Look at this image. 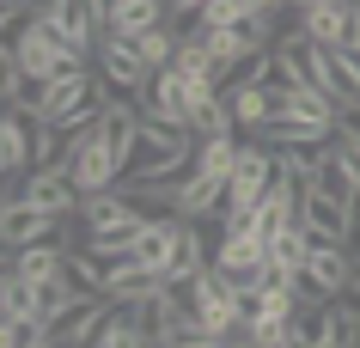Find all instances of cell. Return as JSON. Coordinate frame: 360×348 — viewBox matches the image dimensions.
Listing matches in <instances>:
<instances>
[{
    "label": "cell",
    "instance_id": "4fadbf2b",
    "mask_svg": "<svg viewBox=\"0 0 360 348\" xmlns=\"http://www.w3.org/2000/svg\"><path fill=\"white\" fill-rule=\"evenodd\" d=\"M214 208H226V177H208V172H190L171 195V214H190V220H208Z\"/></svg>",
    "mask_w": 360,
    "mask_h": 348
},
{
    "label": "cell",
    "instance_id": "7a4b0ae2",
    "mask_svg": "<svg viewBox=\"0 0 360 348\" xmlns=\"http://www.w3.org/2000/svg\"><path fill=\"white\" fill-rule=\"evenodd\" d=\"M275 183H281V153H275L269 141L238 147V165H232V183H226V220L232 214H250Z\"/></svg>",
    "mask_w": 360,
    "mask_h": 348
},
{
    "label": "cell",
    "instance_id": "ba28073f",
    "mask_svg": "<svg viewBox=\"0 0 360 348\" xmlns=\"http://www.w3.org/2000/svg\"><path fill=\"white\" fill-rule=\"evenodd\" d=\"M37 116L31 110H13L6 104V116H0V172H6V183H19V177L37 172Z\"/></svg>",
    "mask_w": 360,
    "mask_h": 348
},
{
    "label": "cell",
    "instance_id": "e0dca14e",
    "mask_svg": "<svg viewBox=\"0 0 360 348\" xmlns=\"http://www.w3.org/2000/svg\"><path fill=\"white\" fill-rule=\"evenodd\" d=\"M43 311H49V288L19 275V269H6V281H0V318H43Z\"/></svg>",
    "mask_w": 360,
    "mask_h": 348
},
{
    "label": "cell",
    "instance_id": "4316f807",
    "mask_svg": "<svg viewBox=\"0 0 360 348\" xmlns=\"http://www.w3.org/2000/svg\"><path fill=\"white\" fill-rule=\"evenodd\" d=\"M171 6H177V13H190V19H195V13H202L208 0H171Z\"/></svg>",
    "mask_w": 360,
    "mask_h": 348
},
{
    "label": "cell",
    "instance_id": "30bf717a",
    "mask_svg": "<svg viewBox=\"0 0 360 348\" xmlns=\"http://www.w3.org/2000/svg\"><path fill=\"white\" fill-rule=\"evenodd\" d=\"M0 232H6V251H13V245H31V238H56L61 232V208H43V202H31V195H6Z\"/></svg>",
    "mask_w": 360,
    "mask_h": 348
},
{
    "label": "cell",
    "instance_id": "9a60e30c",
    "mask_svg": "<svg viewBox=\"0 0 360 348\" xmlns=\"http://www.w3.org/2000/svg\"><path fill=\"white\" fill-rule=\"evenodd\" d=\"M305 226L318 232V238H336V245H348V232H354V202H336V195L311 190V195H305Z\"/></svg>",
    "mask_w": 360,
    "mask_h": 348
},
{
    "label": "cell",
    "instance_id": "9c48e42d",
    "mask_svg": "<svg viewBox=\"0 0 360 348\" xmlns=\"http://www.w3.org/2000/svg\"><path fill=\"white\" fill-rule=\"evenodd\" d=\"M98 311H104V293H49V311H43L49 348L56 342H86L92 324H98Z\"/></svg>",
    "mask_w": 360,
    "mask_h": 348
},
{
    "label": "cell",
    "instance_id": "2e32d148",
    "mask_svg": "<svg viewBox=\"0 0 360 348\" xmlns=\"http://www.w3.org/2000/svg\"><path fill=\"white\" fill-rule=\"evenodd\" d=\"M226 104H232V122H238V129H250V135H257L269 116H275L269 86H263V79H250V74H238V79L226 86Z\"/></svg>",
    "mask_w": 360,
    "mask_h": 348
},
{
    "label": "cell",
    "instance_id": "cb8c5ba5",
    "mask_svg": "<svg viewBox=\"0 0 360 348\" xmlns=\"http://www.w3.org/2000/svg\"><path fill=\"white\" fill-rule=\"evenodd\" d=\"M336 61H342V74H348V86H354V104H360V43H342Z\"/></svg>",
    "mask_w": 360,
    "mask_h": 348
},
{
    "label": "cell",
    "instance_id": "484cf974",
    "mask_svg": "<svg viewBox=\"0 0 360 348\" xmlns=\"http://www.w3.org/2000/svg\"><path fill=\"white\" fill-rule=\"evenodd\" d=\"M250 13H281V0H245Z\"/></svg>",
    "mask_w": 360,
    "mask_h": 348
},
{
    "label": "cell",
    "instance_id": "277c9868",
    "mask_svg": "<svg viewBox=\"0 0 360 348\" xmlns=\"http://www.w3.org/2000/svg\"><path fill=\"white\" fill-rule=\"evenodd\" d=\"M300 31L323 49L360 43V0H300Z\"/></svg>",
    "mask_w": 360,
    "mask_h": 348
},
{
    "label": "cell",
    "instance_id": "5bb4252c",
    "mask_svg": "<svg viewBox=\"0 0 360 348\" xmlns=\"http://www.w3.org/2000/svg\"><path fill=\"white\" fill-rule=\"evenodd\" d=\"M61 263H68V251H61L56 238H31V245H13V257H6V269L31 275V281H43V288H56V281H61Z\"/></svg>",
    "mask_w": 360,
    "mask_h": 348
},
{
    "label": "cell",
    "instance_id": "7c38bea8",
    "mask_svg": "<svg viewBox=\"0 0 360 348\" xmlns=\"http://www.w3.org/2000/svg\"><path fill=\"white\" fill-rule=\"evenodd\" d=\"M104 269V293L110 299H147V293H159L165 288V275L153 269V263H141V257H110V263H98Z\"/></svg>",
    "mask_w": 360,
    "mask_h": 348
},
{
    "label": "cell",
    "instance_id": "d6986e66",
    "mask_svg": "<svg viewBox=\"0 0 360 348\" xmlns=\"http://www.w3.org/2000/svg\"><path fill=\"white\" fill-rule=\"evenodd\" d=\"M171 13H177L171 0H110V31L141 37V31H153V25H165Z\"/></svg>",
    "mask_w": 360,
    "mask_h": 348
},
{
    "label": "cell",
    "instance_id": "603a6c76",
    "mask_svg": "<svg viewBox=\"0 0 360 348\" xmlns=\"http://www.w3.org/2000/svg\"><path fill=\"white\" fill-rule=\"evenodd\" d=\"M238 19H250L245 0H208V6L195 13V25H202V31H220V25H238Z\"/></svg>",
    "mask_w": 360,
    "mask_h": 348
},
{
    "label": "cell",
    "instance_id": "5b68a950",
    "mask_svg": "<svg viewBox=\"0 0 360 348\" xmlns=\"http://www.w3.org/2000/svg\"><path fill=\"white\" fill-rule=\"evenodd\" d=\"M214 263H220V269H232V275H245V281L269 263V232L257 226V214H232V220H226Z\"/></svg>",
    "mask_w": 360,
    "mask_h": 348
},
{
    "label": "cell",
    "instance_id": "8fae6325",
    "mask_svg": "<svg viewBox=\"0 0 360 348\" xmlns=\"http://www.w3.org/2000/svg\"><path fill=\"white\" fill-rule=\"evenodd\" d=\"M92 348H134L147 342V330H141V299H104V311H98L92 336H86Z\"/></svg>",
    "mask_w": 360,
    "mask_h": 348
},
{
    "label": "cell",
    "instance_id": "6da1fadb",
    "mask_svg": "<svg viewBox=\"0 0 360 348\" xmlns=\"http://www.w3.org/2000/svg\"><path fill=\"white\" fill-rule=\"evenodd\" d=\"M6 56L19 61L31 79H43V86H49L56 74H68V67H79V49L61 37V31L43 19V13H31V19H25V31L13 37V49H6Z\"/></svg>",
    "mask_w": 360,
    "mask_h": 348
},
{
    "label": "cell",
    "instance_id": "3957f363",
    "mask_svg": "<svg viewBox=\"0 0 360 348\" xmlns=\"http://www.w3.org/2000/svg\"><path fill=\"white\" fill-rule=\"evenodd\" d=\"M68 165H74V183H79V195L116 190V183L129 177V159H122V153L110 147V141L98 135V122L86 129V135H79V147H74V159H68Z\"/></svg>",
    "mask_w": 360,
    "mask_h": 348
},
{
    "label": "cell",
    "instance_id": "8992f818",
    "mask_svg": "<svg viewBox=\"0 0 360 348\" xmlns=\"http://www.w3.org/2000/svg\"><path fill=\"white\" fill-rule=\"evenodd\" d=\"M98 67H104V79H110L116 92H147V79H153V61L141 49V37H122V31H104Z\"/></svg>",
    "mask_w": 360,
    "mask_h": 348
},
{
    "label": "cell",
    "instance_id": "7402d4cb",
    "mask_svg": "<svg viewBox=\"0 0 360 348\" xmlns=\"http://www.w3.org/2000/svg\"><path fill=\"white\" fill-rule=\"evenodd\" d=\"M0 342L6 348H37V342H49V324L43 318H0Z\"/></svg>",
    "mask_w": 360,
    "mask_h": 348
},
{
    "label": "cell",
    "instance_id": "52a82bcc",
    "mask_svg": "<svg viewBox=\"0 0 360 348\" xmlns=\"http://www.w3.org/2000/svg\"><path fill=\"white\" fill-rule=\"evenodd\" d=\"M43 19L56 25V31L74 43L79 56H86V49H98V43H104V31H110V0H56Z\"/></svg>",
    "mask_w": 360,
    "mask_h": 348
},
{
    "label": "cell",
    "instance_id": "ffe728a7",
    "mask_svg": "<svg viewBox=\"0 0 360 348\" xmlns=\"http://www.w3.org/2000/svg\"><path fill=\"white\" fill-rule=\"evenodd\" d=\"M238 147H245L238 135H202V141H195V172H208V177H226V183H232Z\"/></svg>",
    "mask_w": 360,
    "mask_h": 348
},
{
    "label": "cell",
    "instance_id": "ac0fdd59",
    "mask_svg": "<svg viewBox=\"0 0 360 348\" xmlns=\"http://www.w3.org/2000/svg\"><path fill=\"white\" fill-rule=\"evenodd\" d=\"M141 122H147V110H134V104H122V98H110V104L98 110V135H104L116 153L129 159L134 141H141Z\"/></svg>",
    "mask_w": 360,
    "mask_h": 348
},
{
    "label": "cell",
    "instance_id": "44dd1931",
    "mask_svg": "<svg viewBox=\"0 0 360 348\" xmlns=\"http://www.w3.org/2000/svg\"><path fill=\"white\" fill-rule=\"evenodd\" d=\"M311 190L336 195V202H360V183H354V172H348V159L336 153V141H330V153H323V165H318V183H311Z\"/></svg>",
    "mask_w": 360,
    "mask_h": 348
},
{
    "label": "cell",
    "instance_id": "d4e9b609",
    "mask_svg": "<svg viewBox=\"0 0 360 348\" xmlns=\"http://www.w3.org/2000/svg\"><path fill=\"white\" fill-rule=\"evenodd\" d=\"M19 13H31V0H0V19H19Z\"/></svg>",
    "mask_w": 360,
    "mask_h": 348
}]
</instances>
